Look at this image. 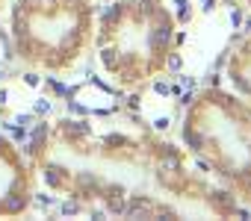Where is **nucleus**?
Segmentation results:
<instances>
[{"mask_svg": "<svg viewBox=\"0 0 251 221\" xmlns=\"http://www.w3.org/2000/svg\"><path fill=\"white\" fill-rule=\"evenodd\" d=\"M169 42H172V24H169V18H166L163 12H157V15H154V27H151V33H148L151 53H163V50L169 47Z\"/></svg>", "mask_w": 251, "mask_h": 221, "instance_id": "1", "label": "nucleus"}, {"mask_svg": "<svg viewBox=\"0 0 251 221\" xmlns=\"http://www.w3.org/2000/svg\"><path fill=\"white\" fill-rule=\"evenodd\" d=\"M154 209H157V203L145 195H133L124 203V215L127 218H154Z\"/></svg>", "mask_w": 251, "mask_h": 221, "instance_id": "2", "label": "nucleus"}, {"mask_svg": "<svg viewBox=\"0 0 251 221\" xmlns=\"http://www.w3.org/2000/svg\"><path fill=\"white\" fill-rule=\"evenodd\" d=\"M30 206V195L15 183V189H9L6 195H3V203H0V209L3 212H9V215H18V212H24Z\"/></svg>", "mask_w": 251, "mask_h": 221, "instance_id": "3", "label": "nucleus"}, {"mask_svg": "<svg viewBox=\"0 0 251 221\" xmlns=\"http://www.w3.org/2000/svg\"><path fill=\"white\" fill-rule=\"evenodd\" d=\"M42 177L48 189H65L68 186V168L59 162H45L42 165Z\"/></svg>", "mask_w": 251, "mask_h": 221, "instance_id": "4", "label": "nucleus"}, {"mask_svg": "<svg viewBox=\"0 0 251 221\" xmlns=\"http://www.w3.org/2000/svg\"><path fill=\"white\" fill-rule=\"evenodd\" d=\"M74 180H77V192H74V195H77L80 200H86V198H95V195H100V192H103V183H100V180H98L92 171H80Z\"/></svg>", "mask_w": 251, "mask_h": 221, "instance_id": "5", "label": "nucleus"}, {"mask_svg": "<svg viewBox=\"0 0 251 221\" xmlns=\"http://www.w3.org/2000/svg\"><path fill=\"white\" fill-rule=\"evenodd\" d=\"M59 133L68 142H83V139L92 136V124L89 121H71V118H65V121H59Z\"/></svg>", "mask_w": 251, "mask_h": 221, "instance_id": "6", "label": "nucleus"}, {"mask_svg": "<svg viewBox=\"0 0 251 221\" xmlns=\"http://www.w3.org/2000/svg\"><path fill=\"white\" fill-rule=\"evenodd\" d=\"M210 206H213V212H219V215H233V209H236V195H233V192H225V189H216V192H210Z\"/></svg>", "mask_w": 251, "mask_h": 221, "instance_id": "7", "label": "nucleus"}, {"mask_svg": "<svg viewBox=\"0 0 251 221\" xmlns=\"http://www.w3.org/2000/svg\"><path fill=\"white\" fill-rule=\"evenodd\" d=\"M124 186H106V215H124Z\"/></svg>", "mask_w": 251, "mask_h": 221, "instance_id": "8", "label": "nucleus"}, {"mask_svg": "<svg viewBox=\"0 0 251 221\" xmlns=\"http://www.w3.org/2000/svg\"><path fill=\"white\" fill-rule=\"evenodd\" d=\"M183 142H186V148H189V151L201 154V151H204V145H207V136H204V133H198V130H192V127H183Z\"/></svg>", "mask_w": 251, "mask_h": 221, "instance_id": "9", "label": "nucleus"}, {"mask_svg": "<svg viewBox=\"0 0 251 221\" xmlns=\"http://www.w3.org/2000/svg\"><path fill=\"white\" fill-rule=\"evenodd\" d=\"M80 209H83V203H80V198H77V195H74V198H68V200H62V203H59V212H62V215H65V218H68V215H77V212H80Z\"/></svg>", "mask_w": 251, "mask_h": 221, "instance_id": "10", "label": "nucleus"}, {"mask_svg": "<svg viewBox=\"0 0 251 221\" xmlns=\"http://www.w3.org/2000/svg\"><path fill=\"white\" fill-rule=\"evenodd\" d=\"M124 15V6L121 3H115V6H106V9H100V18L106 21V24H112V21H118Z\"/></svg>", "mask_w": 251, "mask_h": 221, "instance_id": "11", "label": "nucleus"}, {"mask_svg": "<svg viewBox=\"0 0 251 221\" xmlns=\"http://www.w3.org/2000/svg\"><path fill=\"white\" fill-rule=\"evenodd\" d=\"M45 83H48V86H50V88H53L59 97H71V94H74V91H71L65 83H59V80H53V77H45Z\"/></svg>", "mask_w": 251, "mask_h": 221, "instance_id": "12", "label": "nucleus"}, {"mask_svg": "<svg viewBox=\"0 0 251 221\" xmlns=\"http://www.w3.org/2000/svg\"><path fill=\"white\" fill-rule=\"evenodd\" d=\"M53 109V103H50V97H39L36 100V115H48Z\"/></svg>", "mask_w": 251, "mask_h": 221, "instance_id": "13", "label": "nucleus"}, {"mask_svg": "<svg viewBox=\"0 0 251 221\" xmlns=\"http://www.w3.org/2000/svg\"><path fill=\"white\" fill-rule=\"evenodd\" d=\"M33 200H36V206H42V209H50V206L56 203V200H53V195H45V192H42V195H36Z\"/></svg>", "mask_w": 251, "mask_h": 221, "instance_id": "14", "label": "nucleus"}, {"mask_svg": "<svg viewBox=\"0 0 251 221\" xmlns=\"http://www.w3.org/2000/svg\"><path fill=\"white\" fill-rule=\"evenodd\" d=\"M65 103H68V112H74V115H86V112H89L83 103H77V100H71V97H68Z\"/></svg>", "mask_w": 251, "mask_h": 221, "instance_id": "15", "label": "nucleus"}, {"mask_svg": "<svg viewBox=\"0 0 251 221\" xmlns=\"http://www.w3.org/2000/svg\"><path fill=\"white\" fill-rule=\"evenodd\" d=\"M166 65H169V71H180V65H183V56H180V53H172V56L166 59Z\"/></svg>", "mask_w": 251, "mask_h": 221, "instance_id": "16", "label": "nucleus"}, {"mask_svg": "<svg viewBox=\"0 0 251 221\" xmlns=\"http://www.w3.org/2000/svg\"><path fill=\"white\" fill-rule=\"evenodd\" d=\"M233 83H236V86H239V88H242L245 94H251V83H248V80H245L242 74H233Z\"/></svg>", "mask_w": 251, "mask_h": 221, "instance_id": "17", "label": "nucleus"}, {"mask_svg": "<svg viewBox=\"0 0 251 221\" xmlns=\"http://www.w3.org/2000/svg\"><path fill=\"white\" fill-rule=\"evenodd\" d=\"M24 83H27L30 88H36V86L42 83V77H39V74H24Z\"/></svg>", "mask_w": 251, "mask_h": 221, "instance_id": "18", "label": "nucleus"}, {"mask_svg": "<svg viewBox=\"0 0 251 221\" xmlns=\"http://www.w3.org/2000/svg\"><path fill=\"white\" fill-rule=\"evenodd\" d=\"M154 91H157V94H169V91H172V86H169V83H163V80H157V83H154Z\"/></svg>", "mask_w": 251, "mask_h": 221, "instance_id": "19", "label": "nucleus"}, {"mask_svg": "<svg viewBox=\"0 0 251 221\" xmlns=\"http://www.w3.org/2000/svg\"><path fill=\"white\" fill-rule=\"evenodd\" d=\"M230 24H233V27L242 24V12H239V9H230Z\"/></svg>", "mask_w": 251, "mask_h": 221, "instance_id": "20", "label": "nucleus"}, {"mask_svg": "<svg viewBox=\"0 0 251 221\" xmlns=\"http://www.w3.org/2000/svg\"><path fill=\"white\" fill-rule=\"evenodd\" d=\"M15 124H21V127H30V124H33V115H30V112H27V115H18V118H15Z\"/></svg>", "mask_w": 251, "mask_h": 221, "instance_id": "21", "label": "nucleus"}, {"mask_svg": "<svg viewBox=\"0 0 251 221\" xmlns=\"http://www.w3.org/2000/svg\"><path fill=\"white\" fill-rule=\"evenodd\" d=\"M154 127H157V130H166V127H169V118H166V115H163V118H154Z\"/></svg>", "mask_w": 251, "mask_h": 221, "instance_id": "22", "label": "nucleus"}, {"mask_svg": "<svg viewBox=\"0 0 251 221\" xmlns=\"http://www.w3.org/2000/svg\"><path fill=\"white\" fill-rule=\"evenodd\" d=\"M201 9H204V12H213V9H216V0H201Z\"/></svg>", "mask_w": 251, "mask_h": 221, "instance_id": "23", "label": "nucleus"}, {"mask_svg": "<svg viewBox=\"0 0 251 221\" xmlns=\"http://www.w3.org/2000/svg\"><path fill=\"white\" fill-rule=\"evenodd\" d=\"M127 106H130V109H139V94H130V97H127Z\"/></svg>", "mask_w": 251, "mask_h": 221, "instance_id": "24", "label": "nucleus"}, {"mask_svg": "<svg viewBox=\"0 0 251 221\" xmlns=\"http://www.w3.org/2000/svg\"><path fill=\"white\" fill-rule=\"evenodd\" d=\"M89 212H92V218H106V209H98V206H95V209H89Z\"/></svg>", "mask_w": 251, "mask_h": 221, "instance_id": "25", "label": "nucleus"}, {"mask_svg": "<svg viewBox=\"0 0 251 221\" xmlns=\"http://www.w3.org/2000/svg\"><path fill=\"white\" fill-rule=\"evenodd\" d=\"M233 212H236V215H239V218H242V221H248V218H251V212H248V209H239V206H236V209H233Z\"/></svg>", "mask_w": 251, "mask_h": 221, "instance_id": "26", "label": "nucleus"}, {"mask_svg": "<svg viewBox=\"0 0 251 221\" xmlns=\"http://www.w3.org/2000/svg\"><path fill=\"white\" fill-rule=\"evenodd\" d=\"M9 103V91L6 88H0V106H6Z\"/></svg>", "mask_w": 251, "mask_h": 221, "instance_id": "27", "label": "nucleus"}, {"mask_svg": "<svg viewBox=\"0 0 251 221\" xmlns=\"http://www.w3.org/2000/svg\"><path fill=\"white\" fill-rule=\"evenodd\" d=\"M207 86H213V88H216V86H219V77H216V74H210V77H207Z\"/></svg>", "mask_w": 251, "mask_h": 221, "instance_id": "28", "label": "nucleus"}, {"mask_svg": "<svg viewBox=\"0 0 251 221\" xmlns=\"http://www.w3.org/2000/svg\"><path fill=\"white\" fill-rule=\"evenodd\" d=\"M180 83H183L186 88H192V86H195V80H192V77H180Z\"/></svg>", "mask_w": 251, "mask_h": 221, "instance_id": "29", "label": "nucleus"}, {"mask_svg": "<svg viewBox=\"0 0 251 221\" xmlns=\"http://www.w3.org/2000/svg\"><path fill=\"white\" fill-rule=\"evenodd\" d=\"M39 3H48V6H53V3H59V0H39Z\"/></svg>", "mask_w": 251, "mask_h": 221, "instance_id": "30", "label": "nucleus"}, {"mask_svg": "<svg viewBox=\"0 0 251 221\" xmlns=\"http://www.w3.org/2000/svg\"><path fill=\"white\" fill-rule=\"evenodd\" d=\"M245 27H248V33H251V21H245Z\"/></svg>", "mask_w": 251, "mask_h": 221, "instance_id": "31", "label": "nucleus"}, {"mask_svg": "<svg viewBox=\"0 0 251 221\" xmlns=\"http://www.w3.org/2000/svg\"><path fill=\"white\" fill-rule=\"evenodd\" d=\"M3 77H6V74H3V71H0V80H3Z\"/></svg>", "mask_w": 251, "mask_h": 221, "instance_id": "32", "label": "nucleus"}]
</instances>
